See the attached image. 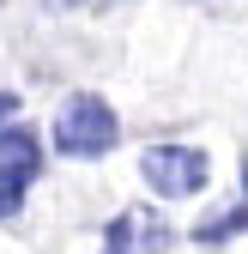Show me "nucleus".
Listing matches in <instances>:
<instances>
[{"label": "nucleus", "instance_id": "obj_1", "mask_svg": "<svg viewBox=\"0 0 248 254\" xmlns=\"http://www.w3.org/2000/svg\"><path fill=\"white\" fill-rule=\"evenodd\" d=\"M115 139H121V121H115V109L97 91H73V97L55 109V151L61 157L91 164V157H109Z\"/></svg>", "mask_w": 248, "mask_h": 254}, {"label": "nucleus", "instance_id": "obj_2", "mask_svg": "<svg viewBox=\"0 0 248 254\" xmlns=\"http://www.w3.org/2000/svg\"><path fill=\"white\" fill-rule=\"evenodd\" d=\"M139 176H145L151 194H164V200H194L212 182V164H206L200 145H145L139 151Z\"/></svg>", "mask_w": 248, "mask_h": 254}, {"label": "nucleus", "instance_id": "obj_3", "mask_svg": "<svg viewBox=\"0 0 248 254\" xmlns=\"http://www.w3.org/2000/svg\"><path fill=\"white\" fill-rule=\"evenodd\" d=\"M43 157H37V133L30 127H0V218H12L37 182Z\"/></svg>", "mask_w": 248, "mask_h": 254}, {"label": "nucleus", "instance_id": "obj_4", "mask_svg": "<svg viewBox=\"0 0 248 254\" xmlns=\"http://www.w3.org/2000/svg\"><path fill=\"white\" fill-rule=\"evenodd\" d=\"M242 230H248V151H242V200H236V212L206 218V224H194L188 236H194L200 248H218V242H230V236H242Z\"/></svg>", "mask_w": 248, "mask_h": 254}, {"label": "nucleus", "instance_id": "obj_5", "mask_svg": "<svg viewBox=\"0 0 248 254\" xmlns=\"http://www.w3.org/2000/svg\"><path fill=\"white\" fill-rule=\"evenodd\" d=\"M133 224H139L133 212L109 218V224H103V248H109V254H139V242H133Z\"/></svg>", "mask_w": 248, "mask_h": 254}, {"label": "nucleus", "instance_id": "obj_6", "mask_svg": "<svg viewBox=\"0 0 248 254\" xmlns=\"http://www.w3.org/2000/svg\"><path fill=\"white\" fill-rule=\"evenodd\" d=\"M49 6H115V0H49Z\"/></svg>", "mask_w": 248, "mask_h": 254}, {"label": "nucleus", "instance_id": "obj_7", "mask_svg": "<svg viewBox=\"0 0 248 254\" xmlns=\"http://www.w3.org/2000/svg\"><path fill=\"white\" fill-rule=\"evenodd\" d=\"M12 109H18V103H12V97H6V91H0V121H6V115H12Z\"/></svg>", "mask_w": 248, "mask_h": 254}]
</instances>
